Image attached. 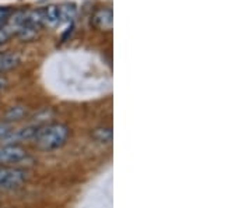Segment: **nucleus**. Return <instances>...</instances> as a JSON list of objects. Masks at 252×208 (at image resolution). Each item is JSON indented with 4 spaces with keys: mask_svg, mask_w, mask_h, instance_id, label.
<instances>
[{
    "mask_svg": "<svg viewBox=\"0 0 252 208\" xmlns=\"http://www.w3.org/2000/svg\"><path fill=\"white\" fill-rule=\"evenodd\" d=\"M93 136L99 143H111L112 141V130L111 129H97Z\"/></svg>",
    "mask_w": 252,
    "mask_h": 208,
    "instance_id": "11",
    "label": "nucleus"
},
{
    "mask_svg": "<svg viewBox=\"0 0 252 208\" xmlns=\"http://www.w3.org/2000/svg\"><path fill=\"white\" fill-rule=\"evenodd\" d=\"M59 7L51 4L44 9V23H48L49 26H56L59 23Z\"/></svg>",
    "mask_w": 252,
    "mask_h": 208,
    "instance_id": "9",
    "label": "nucleus"
},
{
    "mask_svg": "<svg viewBox=\"0 0 252 208\" xmlns=\"http://www.w3.org/2000/svg\"><path fill=\"white\" fill-rule=\"evenodd\" d=\"M67 138H69V127L62 123H49L38 127L32 141H35L38 148L44 151H52L64 145Z\"/></svg>",
    "mask_w": 252,
    "mask_h": 208,
    "instance_id": "1",
    "label": "nucleus"
},
{
    "mask_svg": "<svg viewBox=\"0 0 252 208\" xmlns=\"http://www.w3.org/2000/svg\"><path fill=\"white\" fill-rule=\"evenodd\" d=\"M26 181H27V172L24 169L0 165V189L14 190L21 187Z\"/></svg>",
    "mask_w": 252,
    "mask_h": 208,
    "instance_id": "2",
    "label": "nucleus"
},
{
    "mask_svg": "<svg viewBox=\"0 0 252 208\" xmlns=\"http://www.w3.org/2000/svg\"><path fill=\"white\" fill-rule=\"evenodd\" d=\"M20 63V56L17 53H1L0 54V74L14 69Z\"/></svg>",
    "mask_w": 252,
    "mask_h": 208,
    "instance_id": "6",
    "label": "nucleus"
},
{
    "mask_svg": "<svg viewBox=\"0 0 252 208\" xmlns=\"http://www.w3.org/2000/svg\"><path fill=\"white\" fill-rule=\"evenodd\" d=\"M6 85H7V80L3 76H0V90L6 88Z\"/></svg>",
    "mask_w": 252,
    "mask_h": 208,
    "instance_id": "14",
    "label": "nucleus"
},
{
    "mask_svg": "<svg viewBox=\"0 0 252 208\" xmlns=\"http://www.w3.org/2000/svg\"><path fill=\"white\" fill-rule=\"evenodd\" d=\"M36 32H38V29L34 27H31V26H27V24H23L20 29H18L17 35L21 38V41H31V39H34L36 35Z\"/></svg>",
    "mask_w": 252,
    "mask_h": 208,
    "instance_id": "10",
    "label": "nucleus"
},
{
    "mask_svg": "<svg viewBox=\"0 0 252 208\" xmlns=\"http://www.w3.org/2000/svg\"><path fill=\"white\" fill-rule=\"evenodd\" d=\"M26 116H27V108L23 105H14L6 110L4 120L6 122H18V120H23Z\"/></svg>",
    "mask_w": 252,
    "mask_h": 208,
    "instance_id": "7",
    "label": "nucleus"
},
{
    "mask_svg": "<svg viewBox=\"0 0 252 208\" xmlns=\"http://www.w3.org/2000/svg\"><path fill=\"white\" fill-rule=\"evenodd\" d=\"M39 126H27L18 130H10V133L4 138H1L3 144H13L17 145L18 143L23 141H31L35 137L36 130Z\"/></svg>",
    "mask_w": 252,
    "mask_h": 208,
    "instance_id": "4",
    "label": "nucleus"
},
{
    "mask_svg": "<svg viewBox=\"0 0 252 208\" xmlns=\"http://www.w3.org/2000/svg\"><path fill=\"white\" fill-rule=\"evenodd\" d=\"M93 23L95 27L101 28V29H111V27H112V11L109 9L98 10L93 17Z\"/></svg>",
    "mask_w": 252,
    "mask_h": 208,
    "instance_id": "5",
    "label": "nucleus"
},
{
    "mask_svg": "<svg viewBox=\"0 0 252 208\" xmlns=\"http://www.w3.org/2000/svg\"><path fill=\"white\" fill-rule=\"evenodd\" d=\"M10 133V127L6 123H0V140L4 138Z\"/></svg>",
    "mask_w": 252,
    "mask_h": 208,
    "instance_id": "12",
    "label": "nucleus"
},
{
    "mask_svg": "<svg viewBox=\"0 0 252 208\" xmlns=\"http://www.w3.org/2000/svg\"><path fill=\"white\" fill-rule=\"evenodd\" d=\"M9 16V9H6V7H0V26L3 24V21L7 18Z\"/></svg>",
    "mask_w": 252,
    "mask_h": 208,
    "instance_id": "13",
    "label": "nucleus"
},
{
    "mask_svg": "<svg viewBox=\"0 0 252 208\" xmlns=\"http://www.w3.org/2000/svg\"><path fill=\"white\" fill-rule=\"evenodd\" d=\"M27 158V151L20 145L3 144L0 147V165L3 166H14Z\"/></svg>",
    "mask_w": 252,
    "mask_h": 208,
    "instance_id": "3",
    "label": "nucleus"
},
{
    "mask_svg": "<svg viewBox=\"0 0 252 208\" xmlns=\"http://www.w3.org/2000/svg\"><path fill=\"white\" fill-rule=\"evenodd\" d=\"M77 14V9L73 3H64L59 7V20L63 23H72Z\"/></svg>",
    "mask_w": 252,
    "mask_h": 208,
    "instance_id": "8",
    "label": "nucleus"
}]
</instances>
